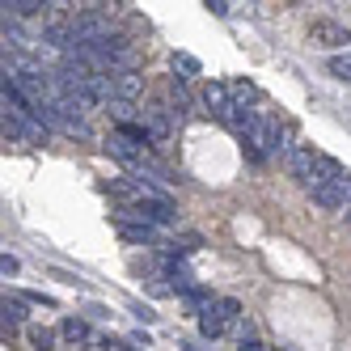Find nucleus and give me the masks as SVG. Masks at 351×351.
<instances>
[{
	"instance_id": "obj_1",
	"label": "nucleus",
	"mask_w": 351,
	"mask_h": 351,
	"mask_svg": "<svg viewBox=\"0 0 351 351\" xmlns=\"http://www.w3.org/2000/svg\"><path fill=\"white\" fill-rule=\"evenodd\" d=\"M72 38H77V47H102L106 38H114L102 5H93V9H85V13L72 17Z\"/></svg>"
},
{
	"instance_id": "obj_2",
	"label": "nucleus",
	"mask_w": 351,
	"mask_h": 351,
	"mask_svg": "<svg viewBox=\"0 0 351 351\" xmlns=\"http://www.w3.org/2000/svg\"><path fill=\"white\" fill-rule=\"evenodd\" d=\"M5 136H13V140H21V144H30V148L47 144L43 123H38L34 114H17V110H5Z\"/></svg>"
},
{
	"instance_id": "obj_3",
	"label": "nucleus",
	"mask_w": 351,
	"mask_h": 351,
	"mask_svg": "<svg viewBox=\"0 0 351 351\" xmlns=\"http://www.w3.org/2000/svg\"><path fill=\"white\" fill-rule=\"evenodd\" d=\"M114 220H119V237H123V241H136V245H153V241H157V229H153L148 220H140L136 208H119Z\"/></svg>"
},
{
	"instance_id": "obj_4",
	"label": "nucleus",
	"mask_w": 351,
	"mask_h": 351,
	"mask_svg": "<svg viewBox=\"0 0 351 351\" xmlns=\"http://www.w3.org/2000/svg\"><path fill=\"white\" fill-rule=\"evenodd\" d=\"M106 153H110V157H119L123 165H132V169H140V165L148 161V148H144V144H136V140H128L123 132H110V136H106Z\"/></svg>"
},
{
	"instance_id": "obj_5",
	"label": "nucleus",
	"mask_w": 351,
	"mask_h": 351,
	"mask_svg": "<svg viewBox=\"0 0 351 351\" xmlns=\"http://www.w3.org/2000/svg\"><path fill=\"white\" fill-rule=\"evenodd\" d=\"M309 38H313L317 47H347V43H351V30H347V26H339V21L317 17L313 26H309Z\"/></svg>"
},
{
	"instance_id": "obj_6",
	"label": "nucleus",
	"mask_w": 351,
	"mask_h": 351,
	"mask_svg": "<svg viewBox=\"0 0 351 351\" xmlns=\"http://www.w3.org/2000/svg\"><path fill=\"white\" fill-rule=\"evenodd\" d=\"M136 216H140V220H148L153 229H157V224H173V220H178L173 204H169V199H157V195H148L144 204H136Z\"/></svg>"
},
{
	"instance_id": "obj_7",
	"label": "nucleus",
	"mask_w": 351,
	"mask_h": 351,
	"mask_svg": "<svg viewBox=\"0 0 351 351\" xmlns=\"http://www.w3.org/2000/svg\"><path fill=\"white\" fill-rule=\"evenodd\" d=\"M173 110H165V106H153V110H144V128H148V136H153V144H165L169 136H173V119H169Z\"/></svg>"
},
{
	"instance_id": "obj_8",
	"label": "nucleus",
	"mask_w": 351,
	"mask_h": 351,
	"mask_svg": "<svg viewBox=\"0 0 351 351\" xmlns=\"http://www.w3.org/2000/svg\"><path fill=\"white\" fill-rule=\"evenodd\" d=\"M204 106H212V114L224 119V114L233 110V89L220 85V81H208V85H204Z\"/></svg>"
},
{
	"instance_id": "obj_9",
	"label": "nucleus",
	"mask_w": 351,
	"mask_h": 351,
	"mask_svg": "<svg viewBox=\"0 0 351 351\" xmlns=\"http://www.w3.org/2000/svg\"><path fill=\"white\" fill-rule=\"evenodd\" d=\"M284 165H288V173H292L296 182H305V186H309V182H313V165H317V153H313V148H296V153H292Z\"/></svg>"
},
{
	"instance_id": "obj_10",
	"label": "nucleus",
	"mask_w": 351,
	"mask_h": 351,
	"mask_svg": "<svg viewBox=\"0 0 351 351\" xmlns=\"http://www.w3.org/2000/svg\"><path fill=\"white\" fill-rule=\"evenodd\" d=\"M144 93V77L132 68V72H114V97L119 102H136V97Z\"/></svg>"
},
{
	"instance_id": "obj_11",
	"label": "nucleus",
	"mask_w": 351,
	"mask_h": 351,
	"mask_svg": "<svg viewBox=\"0 0 351 351\" xmlns=\"http://www.w3.org/2000/svg\"><path fill=\"white\" fill-rule=\"evenodd\" d=\"M309 195H313V204H317V208H326V212H335V208H343V204H347V199H343V186H339V182L309 186Z\"/></svg>"
},
{
	"instance_id": "obj_12",
	"label": "nucleus",
	"mask_w": 351,
	"mask_h": 351,
	"mask_svg": "<svg viewBox=\"0 0 351 351\" xmlns=\"http://www.w3.org/2000/svg\"><path fill=\"white\" fill-rule=\"evenodd\" d=\"M0 322H5V330H17V326L26 322V300H21V296H5V305H0Z\"/></svg>"
},
{
	"instance_id": "obj_13",
	"label": "nucleus",
	"mask_w": 351,
	"mask_h": 351,
	"mask_svg": "<svg viewBox=\"0 0 351 351\" xmlns=\"http://www.w3.org/2000/svg\"><path fill=\"white\" fill-rule=\"evenodd\" d=\"M5 17L9 21H21V17H34V13H43V9H51V5H43V0H5Z\"/></svg>"
},
{
	"instance_id": "obj_14",
	"label": "nucleus",
	"mask_w": 351,
	"mask_h": 351,
	"mask_svg": "<svg viewBox=\"0 0 351 351\" xmlns=\"http://www.w3.org/2000/svg\"><path fill=\"white\" fill-rule=\"evenodd\" d=\"M199 330H204V339H220L224 330H229V317H224V313L212 305L208 313H199Z\"/></svg>"
},
{
	"instance_id": "obj_15",
	"label": "nucleus",
	"mask_w": 351,
	"mask_h": 351,
	"mask_svg": "<svg viewBox=\"0 0 351 351\" xmlns=\"http://www.w3.org/2000/svg\"><path fill=\"white\" fill-rule=\"evenodd\" d=\"M326 182H343V169H339L335 157H317V165H313V182L309 186H326Z\"/></svg>"
},
{
	"instance_id": "obj_16",
	"label": "nucleus",
	"mask_w": 351,
	"mask_h": 351,
	"mask_svg": "<svg viewBox=\"0 0 351 351\" xmlns=\"http://www.w3.org/2000/svg\"><path fill=\"white\" fill-rule=\"evenodd\" d=\"M60 339H68V343H97L93 330H89V322H81V317H68L60 326Z\"/></svg>"
},
{
	"instance_id": "obj_17",
	"label": "nucleus",
	"mask_w": 351,
	"mask_h": 351,
	"mask_svg": "<svg viewBox=\"0 0 351 351\" xmlns=\"http://www.w3.org/2000/svg\"><path fill=\"white\" fill-rule=\"evenodd\" d=\"M173 72H182V81H191V77H199V60L191 56V51H173Z\"/></svg>"
},
{
	"instance_id": "obj_18",
	"label": "nucleus",
	"mask_w": 351,
	"mask_h": 351,
	"mask_svg": "<svg viewBox=\"0 0 351 351\" xmlns=\"http://www.w3.org/2000/svg\"><path fill=\"white\" fill-rule=\"evenodd\" d=\"M30 347L34 351H56V330H47V326H30Z\"/></svg>"
},
{
	"instance_id": "obj_19",
	"label": "nucleus",
	"mask_w": 351,
	"mask_h": 351,
	"mask_svg": "<svg viewBox=\"0 0 351 351\" xmlns=\"http://www.w3.org/2000/svg\"><path fill=\"white\" fill-rule=\"evenodd\" d=\"M250 102H258V85L237 81V85H233V106H245V110H250Z\"/></svg>"
},
{
	"instance_id": "obj_20",
	"label": "nucleus",
	"mask_w": 351,
	"mask_h": 351,
	"mask_svg": "<svg viewBox=\"0 0 351 351\" xmlns=\"http://www.w3.org/2000/svg\"><path fill=\"white\" fill-rule=\"evenodd\" d=\"M326 68H330V77H339V81L351 85V56H330V64H326Z\"/></svg>"
},
{
	"instance_id": "obj_21",
	"label": "nucleus",
	"mask_w": 351,
	"mask_h": 351,
	"mask_svg": "<svg viewBox=\"0 0 351 351\" xmlns=\"http://www.w3.org/2000/svg\"><path fill=\"white\" fill-rule=\"evenodd\" d=\"M216 309L229 317V326H237V322H241V305H237L233 296H220V300H216Z\"/></svg>"
},
{
	"instance_id": "obj_22",
	"label": "nucleus",
	"mask_w": 351,
	"mask_h": 351,
	"mask_svg": "<svg viewBox=\"0 0 351 351\" xmlns=\"http://www.w3.org/2000/svg\"><path fill=\"white\" fill-rule=\"evenodd\" d=\"M106 110L119 119V128H123V123H132V114H136V106H132V102H119V97H114V102H110Z\"/></svg>"
},
{
	"instance_id": "obj_23",
	"label": "nucleus",
	"mask_w": 351,
	"mask_h": 351,
	"mask_svg": "<svg viewBox=\"0 0 351 351\" xmlns=\"http://www.w3.org/2000/svg\"><path fill=\"white\" fill-rule=\"evenodd\" d=\"M17 267H21V263H17L13 254H5V258H0V271H5V280H9V275H17Z\"/></svg>"
},
{
	"instance_id": "obj_24",
	"label": "nucleus",
	"mask_w": 351,
	"mask_h": 351,
	"mask_svg": "<svg viewBox=\"0 0 351 351\" xmlns=\"http://www.w3.org/2000/svg\"><path fill=\"white\" fill-rule=\"evenodd\" d=\"M237 351H267L258 339H237Z\"/></svg>"
},
{
	"instance_id": "obj_25",
	"label": "nucleus",
	"mask_w": 351,
	"mask_h": 351,
	"mask_svg": "<svg viewBox=\"0 0 351 351\" xmlns=\"http://www.w3.org/2000/svg\"><path fill=\"white\" fill-rule=\"evenodd\" d=\"M208 9H212V13H216V17H224V13H229V9H233V5H229V0H208Z\"/></svg>"
},
{
	"instance_id": "obj_26",
	"label": "nucleus",
	"mask_w": 351,
	"mask_h": 351,
	"mask_svg": "<svg viewBox=\"0 0 351 351\" xmlns=\"http://www.w3.org/2000/svg\"><path fill=\"white\" fill-rule=\"evenodd\" d=\"M339 186H343V199H351V173H343V182H339Z\"/></svg>"
},
{
	"instance_id": "obj_27",
	"label": "nucleus",
	"mask_w": 351,
	"mask_h": 351,
	"mask_svg": "<svg viewBox=\"0 0 351 351\" xmlns=\"http://www.w3.org/2000/svg\"><path fill=\"white\" fill-rule=\"evenodd\" d=\"M182 347H186V351H204V347H195V343H182Z\"/></svg>"
},
{
	"instance_id": "obj_28",
	"label": "nucleus",
	"mask_w": 351,
	"mask_h": 351,
	"mask_svg": "<svg viewBox=\"0 0 351 351\" xmlns=\"http://www.w3.org/2000/svg\"><path fill=\"white\" fill-rule=\"evenodd\" d=\"M347 229H351V208H347Z\"/></svg>"
}]
</instances>
